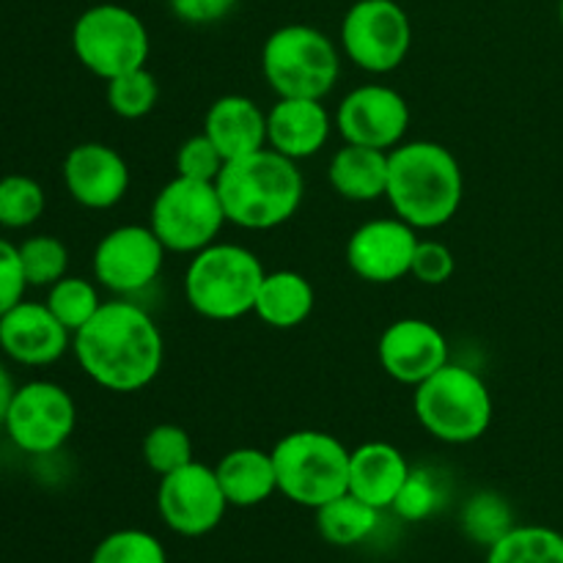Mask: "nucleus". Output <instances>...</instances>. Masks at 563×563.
Wrapping results in <instances>:
<instances>
[{
  "mask_svg": "<svg viewBox=\"0 0 563 563\" xmlns=\"http://www.w3.org/2000/svg\"><path fill=\"white\" fill-rule=\"evenodd\" d=\"M71 352L93 385L110 394H137L163 372L165 339L146 308L115 297L71 335Z\"/></svg>",
  "mask_w": 563,
  "mask_h": 563,
  "instance_id": "nucleus-1",
  "label": "nucleus"
},
{
  "mask_svg": "<svg viewBox=\"0 0 563 563\" xmlns=\"http://www.w3.org/2000/svg\"><path fill=\"white\" fill-rule=\"evenodd\" d=\"M388 198L396 218L416 231L443 229L465 198V174L449 146L438 141H407L390 148Z\"/></svg>",
  "mask_w": 563,
  "mask_h": 563,
  "instance_id": "nucleus-2",
  "label": "nucleus"
},
{
  "mask_svg": "<svg viewBox=\"0 0 563 563\" xmlns=\"http://www.w3.org/2000/svg\"><path fill=\"white\" fill-rule=\"evenodd\" d=\"M214 185L225 220L245 231H273L289 223L306 198V179L295 159L269 146L229 159Z\"/></svg>",
  "mask_w": 563,
  "mask_h": 563,
  "instance_id": "nucleus-3",
  "label": "nucleus"
},
{
  "mask_svg": "<svg viewBox=\"0 0 563 563\" xmlns=\"http://www.w3.org/2000/svg\"><path fill=\"white\" fill-rule=\"evenodd\" d=\"M267 269L245 245L212 242L192 253L185 269V300L209 322H234L256 308L258 289Z\"/></svg>",
  "mask_w": 563,
  "mask_h": 563,
  "instance_id": "nucleus-4",
  "label": "nucleus"
},
{
  "mask_svg": "<svg viewBox=\"0 0 563 563\" xmlns=\"http://www.w3.org/2000/svg\"><path fill=\"white\" fill-rule=\"evenodd\" d=\"M412 410L423 432L445 445L476 443L493 423V394L484 377L460 363H445L440 372L416 385Z\"/></svg>",
  "mask_w": 563,
  "mask_h": 563,
  "instance_id": "nucleus-5",
  "label": "nucleus"
},
{
  "mask_svg": "<svg viewBox=\"0 0 563 563\" xmlns=\"http://www.w3.org/2000/svg\"><path fill=\"white\" fill-rule=\"evenodd\" d=\"M350 454L335 434L297 429L273 449L278 493L291 504L317 511L328 500L350 493Z\"/></svg>",
  "mask_w": 563,
  "mask_h": 563,
  "instance_id": "nucleus-6",
  "label": "nucleus"
},
{
  "mask_svg": "<svg viewBox=\"0 0 563 563\" xmlns=\"http://www.w3.org/2000/svg\"><path fill=\"white\" fill-rule=\"evenodd\" d=\"M262 75L284 99H324L339 82L341 53L319 27L291 22L264 42Z\"/></svg>",
  "mask_w": 563,
  "mask_h": 563,
  "instance_id": "nucleus-7",
  "label": "nucleus"
},
{
  "mask_svg": "<svg viewBox=\"0 0 563 563\" xmlns=\"http://www.w3.org/2000/svg\"><path fill=\"white\" fill-rule=\"evenodd\" d=\"M71 49L82 69L99 80L146 66L152 36L141 16L119 3H97L82 11L71 27Z\"/></svg>",
  "mask_w": 563,
  "mask_h": 563,
  "instance_id": "nucleus-8",
  "label": "nucleus"
},
{
  "mask_svg": "<svg viewBox=\"0 0 563 563\" xmlns=\"http://www.w3.org/2000/svg\"><path fill=\"white\" fill-rule=\"evenodd\" d=\"M229 223L220 203L214 181H196L185 176H174L168 185L159 187L148 212V225L165 251L192 253L203 251L218 242L220 231Z\"/></svg>",
  "mask_w": 563,
  "mask_h": 563,
  "instance_id": "nucleus-9",
  "label": "nucleus"
},
{
  "mask_svg": "<svg viewBox=\"0 0 563 563\" xmlns=\"http://www.w3.org/2000/svg\"><path fill=\"white\" fill-rule=\"evenodd\" d=\"M410 47L412 22L396 0H357L341 20V49L368 75L396 71Z\"/></svg>",
  "mask_w": 563,
  "mask_h": 563,
  "instance_id": "nucleus-10",
  "label": "nucleus"
},
{
  "mask_svg": "<svg viewBox=\"0 0 563 563\" xmlns=\"http://www.w3.org/2000/svg\"><path fill=\"white\" fill-rule=\"evenodd\" d=\"M77 427V405L69 390L49 379L20 385L5 416V434L31 456H49L69 443Z\"/></svg>",
  "mask_w": 563,
  "mask_h": 563,
  "instance_id": "nucleus-11",
  "label": "nucleus"
},
{
  "mask_svg": "<svg viewBox=\"0 0 563 563\" xmlns=\"http://www.w3.org/2000/svg\"><path fill=\"white\" fill-rule=\"evenodd\" d=\"M165 245L152 225L126 223L110 229L93 247V280L115 297H135L159 278Z\"/></svg>",
  "mask_w": 563,
  "mask_h": 563,
  "instance_id": "nucleus-12",
  "label": "nucleus"
},
{
  "mask_svg": "<svg viewBox=\"0 0 563 563\" xmlns=\"http://www.w3.org/2000/svg\"><path fill=\"white\" fill-rule=\"evenodd\" d=\"M229 500L214 467L192 460L179 471L159 476L157 511L165 526L187 539L207 537L223 522Z\"/></svg>",
  "mask_w": 563,
  "mask_h": 563,
  "instance_id": "nucleus-13",
  "label": "nucleus"
},
{
  "mask_svg": "<svg viewBox=\"0 0 563 563\" xmlns=\"http://www.w3.org/2000/svg\"><path fill=\"white\" fill-rule=\"evenodd\" d=\"M410 104L396 88L383 82H366L346 93L335 108V130L344 137V143L357 146L383 148L390 152L399 143H405L410 130Z\"/></svg>",
  "mask_w": 563,
  "mask_h": 563,
  "instance_id": "nucleus-14",
  "label": "nucleus"
},
{
  "mask_svg": "<svg viewBox=\"0 0 563 563\" xmlns=\"http://www.w3.org/2000/svg\"><path fill=\"white\" fill-rule=\"evenodd\" d=\"M418 247V231L401 218H377L357 225L346 242V264L366 284H396L407 278Z\"/></svg>",
  "mask_w": 563,
  "mask_h": 563,
  "instance_id": "nucleus-15",
  "label": "nucleus"
},
{
  "mask_svg": "<svg viewBox=\"0 0 563 563\" xmlns=\"http://www.w3.org/2000/svg\"><path fill=\"white\" fill-rule=\"evenodd\" d=\"M60 176L71 201L93 212L119 207L132 181L124 154L99 141L77 143L75 148H69Z\"/></svg>",
  "mask_w": 563,
  "mask_h": 563,
  "instance_id": "nucleus-16",
  "label": "nucleus"
},
{
  "mask_svg": "<svg viewBox=\"0 0 563 563\" xmlns=\"http://www.w3.org/2000/svg\"><path fill=\"white\" fill-rule=\"evenodd\" d=\"M383 372L399 385H421L449 361V341L438 324L418 317H405L383 330L377 344Z\"/></svg>",
  "mask_w": 563,
  "mask_h": 563,
  "instance_id": "nucleus-17",
  "label": "nucleus"
},
{
  "mask_svg": "<svg viewBox=\"0 0 563 563\" xmlns=\"http://www.w3.org/2000/svg\"><path fill=\"white\" fill-rule=\"evenodd\" d=\"M71 350V333L47 302L20 300L0 317V352L27 368L58 363Z\"/></svg>",
  "mask_w": 563,
  "mask_h": 563,
  "instance_id": "nucleus-18",
  "label": "nucleus"
},
{
  "mask_svg": "<svg viewBox=\"0 0 563 563\" xmlns=\"http://www.w3.org/2000/svg\"><path fill=\"white\" fill-rule=\"evenodd\" d=\"M333 115L324 99H284L267 110V146L284 157L311 159L328 146L333 135Z\"/></svg>",
  "mask_w": 563,
  "mask_h": 563,
  "instance_id": "nucleus-19",
  "label": "nucleus"
},
{
  "mask_svg": "<svg viewBox=\"0 0 563 563\" xmlns=\"http://www.w3.org/2000/svg\"><path fill=\"white\" fill-rule=\"evenodd\" d=\"M203 135L225 159L245 157L267 146V110L251 97L225 93L209 104L203 115Z\"/></svg>",
  "mask_w": 563,
  "mask_h": 563,
  "instance_id": "nucleus-20",
  "label": "nucleus"
},
{
  "mask_svg": "<svg viewBox=\"0 0 563 563\" xmlns=\"http://www.w3.org/2000/svg\"><path fill=\"white\" fill-rule=\"evenodd\" d=\"M410 471V462L394 443L372 440L357 445L350 454V493L374 509L385 511L394 506Z\"/></svg>",
  "mask_w": 563,
  "mask_h": 563,
  "instance_id": "nucleus-21",
  "label": "nucleus"
},
{
  "mask_svg": "<svg viewBox=\"0 0 563 563\" xmlns=\"http://www.w3.org/2000/svg\"><path fill=\"white\" fill-rule=\"evenodd\" d=\"M214 473H218V482L223 487L229 506L253 509V506H262L264 500H269L278 493V473H275L273 451L242 445V449L229 451L218 462Z\"/></svg>",
  "mask_w": 563,
  "mask_h": 563,
  "instance_id": "nucleus-22",
  "label": "nucleus"
},
{
  "mask_svg": "<svg viewBox=\"0 0 563 563\" xmlns=\"http://www.w3.org/2000/svg\"><path fill=\"white\" fill-rule=\"evenodd\" d=\"M388 159L390 152H383V148L344 143V146L333 154V159H330V187H333L344 201H379V198H385V192H388Z\"/></svg>",
  "mask_w": 563,
  "mask_h": 563,
  "instance_id": "nucleus-23",
  "label": "nucleus"
},
{
  "mask_svg": "<svg viewBox=\"0 0 563 563\" xmlns=\"http://www.w3.org/2000/svg\"><path fill=\"white\" fill-rule=\"evenodd\" d=\"M313 306L317 291L306 275L297 269H275L264 275L253 313L273 330H295L308 322Z\"/></svg>",
  "mask_w": 563,
  "mask_h": 563,
  "instance_id": "nucleus-24",
  "label": "nucleus"
},
{
  "mask_svg": "<svg viewBox=\"0 0 563 563\" xmlns=\"http://www.w3.org/2000/svg\"><path fill=\"white\" fill-rule=\"evenodd\" d=\"M379 526V509L352 493L339 495L317 509V531L324 542L335 548H355L366 542Z\"/></svg>",
  "mask_w": 563,
  "mask_h": 563,
  "instance_id": "nucleus-25",
  "label": "nucleus"
},
{
  "mask_svg": "<svg viewBox=\"0 0 563 563\" xmlns=\"http://www.w3.org/2000/svg\"><path fill=\"white\" fill-rule=\"evenodd\" d=\"M487 563H563V533L548 526H515L487 550Z\"/></svg>",
  "mask_w": 563,
  "mask_h": 563,
  "instance_id": "nucleus-26",
  "label": "nucleus"
},
{
  "mask_svg": "<svg viewBox=\"0 0 563 563\" xmlns=\"http://www.w3.org/2000/svg\"><path fill=\"white\" fill-rule=\"evenodd\" d=\"M460 522L462 531L473 544H482V548L489 550L515 528V511H511L509 500L504 495L476 493L462 506Z\"/></svg>",
  "mask_w": 563,
  "mask_h": 563,
  "instance_id": "nucleus-27",
  "label": "nucleus"
},
{
  "mask_svg": "<svg viewBox=\"0 0 563 563\" xmlns=\"http://www.w3.org/2000/svg\"><path fill=\"white\" fill-rule=\"evenodd\" d=\"M47 308L58 317V322L69 330L71 335L97 317L99 308L104 306L99 297L97 284L80 278V275H64L47 289Z\"/></svg>",
  "mask_w": 563,
  "mask_h": 563,
  "instance_id": "nucleus-28",
  "label": "nucleus"
},
{
  "mask_svg": "<svg viewBox=\"0 0 563 563\" xmlns=\"http://www.w3.org/2000/svg\"><path fill=\"white\" fill-rule=\"evenodd\" d=\"M47 207L44 187L33 176L9 174L0 179V225L9 231L31 229Z\"/></svg>",
  "mask_w": 563,
  "mask_h": 563,
  "instance_id": "nucleus-29",
  "label": "nucleus"
},
{
  "mask_svg": "<svg viewBox=\"0 0 563 563\" xmlns=\"http://www.w3.org/2000/svg\"><path fill=\"white\" fill-rule=\"evenodd\" d=\"M104 97H108V108L113 110L119 119H146V115L157 108L159 82L146 66H141V69L124 71V75L108 80Z\"/></svg>",
  "mask_w": 563,
  "mask_h": 563,
  "instance_id": "nucleus-30",
  "label": "nucleus"
},
{
  "mask_svg": "<svg viewBox=\"0 0 563 563\" xmlns=\"http://www.w3.org/2000/svg\"><path fill=\"white\" fill-rule=\"evenodd\" d=\"M141 454L148 471H154L157 476H168L196 460L190 432L181 429L179 423H157L148 429L141 443Z\"/></svg>",
  "mask_w": 563,
  "mask_h": 563,
  "instance_id": "nucleus-31",
  "label": "nucleus"
},
{
  "mask_svg": "<svg viewBox=\"0 0 563 563\" xmlns=\"http://www.w3.org/2000/svg\"><path fill=\"white\" fill-rule=\"evenodd\" d=\"M20 247V262L22 273H25L27 286H36V289H49L55 280H60L64 275H69V247L53 234H36L27 236Z\"/></svg>",
  "mask_w": 563,
  "mask_h": 563,
  "instance_id": "nucleus-32",
  "label": "nucleus"
},
{
  "mask_svg": "<svg viewBox=\"0 0 563 563\" xmlns=\"http://www.w3.org/2000/svg\"><path fill=\"white\" fill-rule=\"evenodd\" d=\"M91 563H168L163 542L141 528H121L108 533L93 548Z\"/></svg>",
  "mask_w": 563,
  "mask_h": 563,
  "instance_id": "nucleus-33",
  "label": "nucleus"
},
{
  "mask_svg": "<svg viewBox=\"0 0 563 563\" xmlns=\"http://www.w3.org/2000/svg\"><path fill=\"white\" fill-rule=\"evenodd\" d=\"M443 493H440V482L432 471L427 467H412L410 476H407L405 487L399 489L394 500V515L401 517L407 522H421L438 511Z\"/></svg>",
  "mask_w": 563,
  "mask_h": 563,
  "instance_id": "nucleus-34",
  "label": "nucleus"
},
{
  "mask_svg": "<svg viewBox=\"0 0 563 563\" xmlns=\"http://www.w3.org/2000/svg\"><path fill=\"white\" fill-rule=\"evenodd\" d=\"M229 159L218 152L207 135H190L176 152V176L196 181H218Z\"/></svg>",
  "mask_w": 563,
  "mask_h": 563,
  "instance_id": "nucleus-35",
  "label": "nucleus"
},
{
  "mask_svg": "<svg viewBox=\"0 0 563 563\" xmlns=\"http://www.w3.org/2000/svg\"><path fill=\"white\" fill-rule=\"evenodd\" d=\"M456 269V258L449 245L438 240H418L416 256H412L410 275L423 286L449 284Z\"/></svg>",
  "mask_w": 563,
  "mask_h": 563,
  "instance_id": "nucleus-36",
  "label": "nucleus"
},
{
  "mask_svg": "<svg viewBox=\"0 0 563 563\" xmlns=\"http://www.w3.org/2000/svg\"><path fill=\"white\" fill-rule=\"evenodd\" d=\"M25 289L27 280L22 273L20 247L0 236V317L20 300H25Z\"/></svg>",
  "mask_w": 563,
  "mask_h": 563,
  "instance_id": "nucleus-37",
  "label": "nucleus"
},
{
  "mask_svg": "<svg viewBox=\"0 0 563 563\" xmlns=\"http://www.w3.org/2000/svg\"><path fill=\"white\" fill-rule=\"evenodd\" d=\"M240 0H168L170 11L187 25H214L236 9Z\"/></svg>",
  "mask_w": 563,
  "mask_h": 563,
  "instance_id": "nucleus-38",
  "label": "nucleus"
},
{
  "mask_svg": "<svg viewBox=\"0 0 563 563\" xmlns=\"http://www.w3.org/2000/svg\"><path fill=\"white\" fill-rule=\"evenodd\" d=\"M14 379H11L9 368L0 363V429H3L5 423V416H9V407H11V399H14Z\"/></svg>",
  "mask_w": 563,
  "mask_h": 563,
  "instance_id": "nucleus-39",
  "label": "nucleus"
},
{
  "mask_svg": "<svg viewBox=\"0 0 563 563\" xmlns=\"http://www.w3.org/2000/svg\"><path fill=\"white\" fill-rule=\"evenodd\" d=\"M559 20H561V27H563V0H561V5H559Z\"/></svg>",
  "mask_w": 563,
  "mask_h": 563,
  "instance_id": "nucleus-40",
  "label": "nucleus"
}]
</instances>
